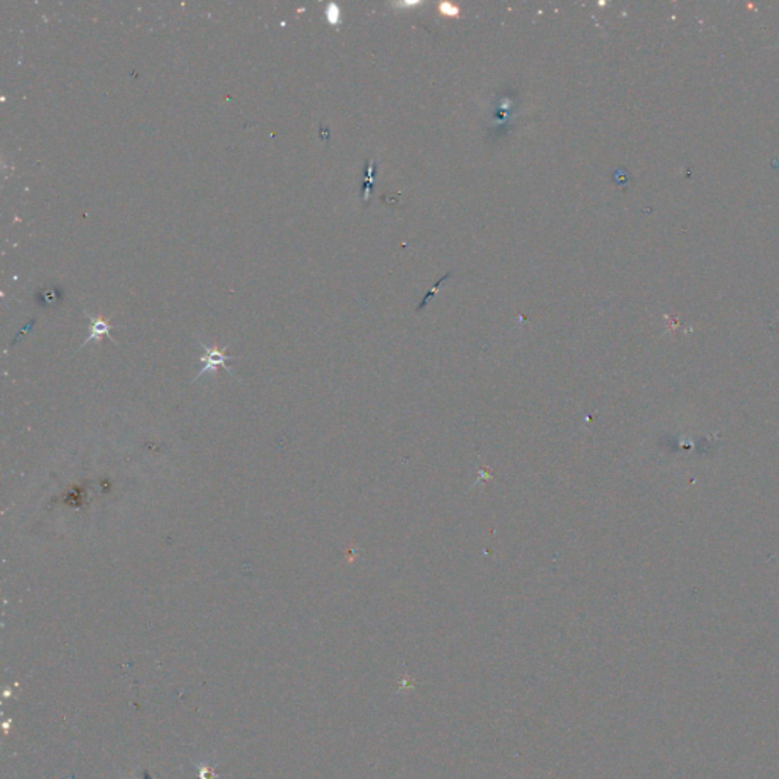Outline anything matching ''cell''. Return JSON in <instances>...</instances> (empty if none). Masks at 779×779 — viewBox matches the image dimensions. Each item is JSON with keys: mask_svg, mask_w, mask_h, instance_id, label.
Returning <instances> with one entry per match:
<instances>
[{"mask_svg": "<svg viewBox=\"0 0 779 779\" xmlns=\"http://www.w3.org/2000/svg\"><path fill=\"white\" fill-rule=\"evenodd\" d=\"M200 345L204 349V355L200 358V361L202 363V368H201V372L197 376H195L193 381H197V379H200L202 375H206V373H215L218 368H224L228 375L235 376L233 372H231V368L227 366V361L231 359L226 354L227 347H218V346L209 347L201 341H200Z\"/></svg>", "mask_w": 779, "mask_h": 779, "instance_id": "cell-1", "label": "cell"}, {"mask_svg": "<svg viewBox=\"0 0 779 779\" xmlns=\"http://www.w3.org/2000/svg\"><path fill=\"white\" fill-rule=\"evenodd\" d=\"M87 317L90 320V335L86 338V341L82 342V347H86V345H89V342L91 341H101L104 337H108L111 341H113V338H111V329H113V326L108 321H105L102 317H94V315H89Z\"/></svg>", "mask_w": 779, "mask_h": 779, "instance_id": "cell-2", "label": "cell"}, {"mask_svg": "<svg viewBox=\"0 0 779 779\" xmlns=\"http://www.w3.org/2000/svg\"><path fill=\"white\" fill-rule=\"evenodd\" d=\"M60 299V294L57 290H53L52 286H48V288H44L40 291V300L44 303V304H52V303H57Z\"/></svg>", "mask_w": 779, "mask_h": 779, "instance_id": "cell-3", "label": "cell"}, {"mask_svg": "<svg viewBox=\"0 0 779 779\" xmlns=\"http://www.w3.org/2000/svg\"><path fill=\"white\" fill-rule=\"evenodd\" d=\"M373 160L368 162V168H367V180H366V189H364V200L368 198V193H370V184L373 183Z\"/></svg>", "mask_w": 779, "mask_h": 779, "instance_id": "cell-4", "label": "cell"}, {"mask_svg": "<svg viewBox=\"0 0 779 779\" xmlns=\"http://www.w3.org/2000/svg\"><path fill=\"white\" fill-rule=\"evenodd\" d=\"M326 15H328V20H329L330 23H337V22H338V15H340V13H338V6H337V5H329V6H328V13H326Z\"/></svg>", "mask_w": 779, "mask_h": 779, "instance_id": "cell-5", "label": "cell"}]
</instances>
